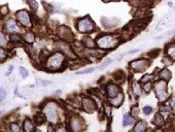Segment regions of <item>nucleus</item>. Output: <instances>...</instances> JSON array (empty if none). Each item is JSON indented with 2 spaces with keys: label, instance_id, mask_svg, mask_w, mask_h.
<instances>
[{
  "label": "nucleus",
  "instance_id": "nucleus-33",
  "mask_svg": "<svg viewBox=\"0 0 175 132\" xmlns=\"http://www.w3.org/2000/svg\"><path fill=\"white\" fill-rule=\"evenodd\" d=\"M110 63H112V60L111 59H108V60H106L105 62H103V64L101 66H100V69H102V68H104V67H106L107 65H109Z\"/></svg>",
  "mask_w": 175,
  "mask_h": 132
},
{
  "label": "nucleus",
  "instance_id": "nucleus-34",
  "mask_svg": "<svg viewBox=\"0 0 175 132\" xmlns=\"http://www.w3.org/2000/svg\"><path fill=\"white\" fill-rule=\"evenodd\" d=\"M11 38L12 41H21V37L17 34H12L11 36Z\"/></svg>",
  "mask_w": 175,
  "mask_h": 132
},
{
  "label": "nucleus",
  "instance_id": "nucleus-29",
  "mask_svg": "<svg viewBox=\"0 0 175 132\" xmlns=\"http://www.w3.org/2000/svg\"><path fill=\"white\" fill-rule=\"evenodd\" d=\"M143 112L145 115H150V114H151V112H153V107H150V106H148V105L144 106Z\"/></svg>",
  "mask_w": 175,
  "mask_h": 132
},
{
  "label": "nucleus",
  "instance_id": "nucleus-28",
  "mask_svg": "<svg viewBox=\"0 0 175 132\" xmlns=\"http://www.w3.org/2000/svg\"><path fill=\"white\" fill-rule=\"evenodd\" d=\"M94 70H95L94 68H88V69H85V70H82V71L76 72V75H85V73H90V72H93Z\"/></svg>",
  "mask_w": 175,
  "mask_h": 132
},
{
  "label": "nucleus",
  "instance_id": "nucleus-39",
  "mask_svg": "<svg viewBox=\"0 0 175 132\" xmlns=\"http://www.w3.org/2000/svg\"><path fill=\"white\" fill-rule=\"evenodd\" d=\"M12 69H14V66H11V67H9L8 70H7V72L5 73V75H11V72L12 71Z\"/></svg>",
  "mask_w": 175,
  "mask_h": 132
},
{
  "label": "nucleus",
  "instance_id": "nucleus-20",
  "mask_svg": "<svg viewBox=\"0 0 175 132\" xmlns=\"http://www.w3.org/2000/svg\"><path fill=\"white\" fill-rule=\"evenodd\" d=\"M132 87H133V91H134V93L136 95L139 96L141 94V87H140V85H139V83H137V82L134 83Z\"/></svg>",
  "mask_w": 175,
  "mask_h": 132
},
{
  "label": "nucleus",
  "instance_id": "nucleus-15",
  "mask_svg": "<svg viewBox=\"0 0 175 132\" xmlns=\"http://www.w3.org/2000/svg\"><path fill=\"white\" fill-rule=\"evenodd\" d=\"M145 128H146V123L143 122V121H140L139 123H137L135 125L133 131H134V132H143L145 130Z\"/></svg>",
  "mask_w": 175,
  "mask_h": 132
},
{
  "label": "nucleus",
  "instance_id": "nucleus-37",
  "mask_svg": "<svg viewBox=\"0 0 175 132\" xmlns=\"http://www.w3.org/2000/svg\"><path fill=\"white\" fill-rule=\"evenodd\" d=\"M104 109L106 111V114H107V116L109 117V116H110V109H111V108H110V106H109V105H107V104H105V107H104Z\"/></svg>",
  "mask_w": 175,
  "mask_h": 132
},
{
  "label": "nucleus",
  "instance_id": "nucleus-1",
  "mask_svg": "<svg viewBox=\"0 0 175 132\" xmlns=\"http://www.w3.org/2000/svg\"><path fill=\"white\" fill-rule=\"evenodd\" d=\"M64 60H65V57H64L62 53H55L48 57L47 62V68L50 70H59L62 67Z\"/></svg>",
  "mask_w": 175,
  "mask_h": 132
},
{
  "label": "nucleus",
  "instance_id": "nucleus-3",
  "mask_svg": "<svg viewBox=\"0 0 175 132\" xmlns=\"http://www.w3.org/2000/svg\"><path fill=\"white\" fill-rule=\"evenodd\" d=\"M43 112H44L45 119H47L50 123L54 125L58 123V121H59V116H58L57 106L54 102H48V103L45 105Z\"/></svg>",
  "mask_w": 175,
  "mask_h": 132
},
{
  "label": "nucleus",
  "instance_id": "nucleus-24",
  "mask_svg": "<svg viewBox=\"0 0 175 132\" xmlns=\"http://www.w3.org/2000/svg\"><path fill=\"white\" fill-rule=\"evenodd\" d=\"M44 120H45V117H43V116H41V115L35 116V121H36L37 124H43Z\"/></svg>",
  "mask_w": 175,
  "mask_h": 132
},
{
  "label": "nucleus",
  "instance_id": "nucleus-21",
  "mask_svg": "<svg viewBox=\"0 0 175 132\" xmlns=\"http://www.w3.org/2000/svg\"><path fill=\"white\" fill-rule=\"evenodd\" d=\"M28 3H29L30 7L33 9V11H37L38 7H39V5H38V2H36L35 0H29Z\"/></svg>",
  "mask_w": 175,
  "mask_h": 132
},
{
  "label": "nucleus",
  "instance_id": "nucleus-40",
  "mask_svg": "<svg viewBox=\"0 0 175 132\" xmlns=\"http://www.w3.org/2000/svg\"><path fill=\"white\" fill-rule=\"evenodd\" d=\"M138 49H135V50H133V51H129V52H127V53H126V54H133V53H136V52H138Z\"/></svg>",
  "mask_w": 175,
  "mask_h": 132
},
{
  "label": "nucleus",
  "instance_id": "nucleus-25",
  "mask_svg": "<svg viewBox=\"0 0 175 132\" xmlns=\"http://www.w3.org/2000/svg\"><path fill=\"white\" fill-rule=\"evenodd\" d=\"M6 97V92L4 89H0V102H2Z\"/></svg>",
  "mask_w": 175,
  "mask_h": 132
},
{
  "label": "nucleus",
  "instance_id": "nucleus-8",
  "mask_svg": "<svg viewBox=\"0 0 175 132\" xmlns=\"http://www.w3.org/2000/svg\"><path fill=\"white\" fill-rule=\"evenodd\" d=\"M83 107L88 112H93L96 109V104H95V102L92 100V99L85 98L83 100Z\"/></svg>",
  "mask_w": 175,
  "mask_h": 132
},
{
  "label": "nucleus",
  "instance_id": "nucleus-22",
  "mask_svg": "<svg viewBox=\"0 0 175 132\" xmlns=\"http://www.w3.org/2000/svg\"><path fill=\"white\" fill-rule=\"evenodd\" d=\"M155 80V76L154 75H144L143 78L141 79V82L142 83H147V82H151V80Z\"/></svg>",
  "mask_w": 175,
  "mask_h": 132
},
{
  "label": "nucleus",
  "instance_id": "nucleus-18",
  "mask_svg": "<svg viewBox=\"0 0 175 132\" xmlns=\"http://www.w3.org/2000/svg\"><path fill=\"white\" fill-rule=\"evenodd\" d=\"M34 39H35V36L32 32H27V33L24 35V40L27 43H32L34 41Z\"/></svg>",
  "mask_w": 175,
  "mask_h": 132
},
{
  "label": "nucleus",
  "instance_id": "nucleus-7",
  "mask_svg": "<svg viewBox=\"0 0 175 132\" xmlns=\"http://www.w3.org/2000/svg\"><path fill=\"white\" fill-rule=\"evenodd\" d=\"M130 66L133 69L137 70V71H142V70H144L145 68H147L148 62L146 60L139 59V60H135V61H133V62H131Z\"/></svg>",
  "mask_w": 175,
  "mask_h": 132
},
{
  "label": "nucleus",
  "instance_id": "nucleus-9",
  "mask_svg": "<svg viewBox=\"0 0 175 132\" xmlns=\"http://www.w3.org/2000/svg\"><path fill=\"white\" fill-rule=\"evenodd\" d=\"M106 92H107V95L109 96L110 98L111 97H114L119 93V87L114 85V84H109L107 86V88H106Z\"/></svg>",
  "mask_w": 175,
  "mask_h": 132
},
{
  "label": "nucleus",
  "instance_id": "nucleus-13",
  "mask_svg": "<svg viewBox=\"0 0 175 132\" xmlns=\"http://www.w3.org/2000/svg\"><path fill=\"white\" fill-rule=\"evenodd\" d=\"M134 124V119L131 116V114H125L124 117H123V126H129V125Z\"/></svg>",
  "mask_w": 175,
  "mask_h": 132
},
{
  "label": "nucleus",
  "instance_id": "nucleus-14",
  "mask_svg": "<svg viewBox=\"0 0 175 132\" xmlns=\"http://www.w3.org/2000/svg\"><path fill=\"white\" fill-rule=\"evenodd\" d=\"M153 123L155 125V126L162 127L164 125V119H163V117H162L160 114H157V115H155V117L154 118Z\"/></svg>",
  "mask_w": 175,
  "mask_h": 132
},
{
  "label": "nucleus",
  "instance_id": "nucleus-11",
  "mask_svg": "<svg viewBox=\"0 0 175 132\" xmlns=\"http://www.w3.org/2000/svg\"><path fill=\"white\" fill-rule=\"evenodd\" d=\"M6 29L9 31V32H19V27L17 23L14 21V20H8L6 22Z\"/></svg>",
  "mask_w": 175,
  "mask_h": 132
},
{
  "label": "nucleus",
  "instance_id": "nucleus-12",
  "mask_svg": "<svg viewBox=\"0 0 175 132\" xmlns=\"http://www.w3.org/2000/svg\"><path fill=\"white\" fill-rule=\"evenodd\" d=\"M35 129L34 128V124L33 122H32L30 119H26L24 121V125H23V130L26 131V132H30V131H33Z\"/></svg>",
  "mask_w": 175,
  "mask_h": 132
},
{
  "label": "nucleus",
  "instance_id": "nucleus-4",
  "mask_svg": "<svg viewBox=\"0 0 175 132\" xmlns=\"http://www.w3.org/2000/svg\"><path fill=\"white\" fill-rule=\"evenodd\" d=\"M155 92L158 99L160 101H165L168 98L167 93V83L165 80H160V82L155 84Z\"/></svg>",
  "mask_w": 175,
  "mask_h": 132
},
{
  "label": "nucleus",
  "instance_id": "nucleus-6",
  "mask_svg": "<svg viewBox=\"0 0 175 132\" xmlns=\"http://www.w3.org/2000/svg\"><path fill=\"white\" fill-rule=\"evenodd\" d=\"M18 21L20 22L22 25H24L25 27H30L31 26V20H30V16H29L28 11H19L16 14Z\"/></svg>",
  "mask_w": 175,
  "mask_h": 132
},
{
  "label": "nucleus",
  "instance_id": "nucleus-19",
  "mask_svg": "<svg viewBox=\"0 0 175 132\" xmlns=\"http://www.w3.org/2000/svg\"><path fill=\"white\" fill-rule=\"evenodd\" d=\"M160 76L162 79H164L165 80H169L170 79H171V72L169 71V70L168 69H163L161 71V75H160Z\"/></svg>",
  "mask_w": 175,
  "mask_h": 132
},
{
  "label": "nucleus",
  "instance_id": "nucleus-35",
  "mask_svg": "<svg viewBox=\"0 0 175 132\" xmlns=\"http://www.w3.org/2000/svg\"><path fill=\"white\" fill-rule=\"evenodd\" d=\"M37 82H39L40 85H43V86H47V85H50V82H48V80H38Z\"/></svg>",
  "mask_w": 175,
  "mask_h": 132
},
{
  "label": "nucleus",
  "instance_id": "nucleus-23",
  "mask_svg": "<svg viewBox=\"0 0 175 132\" xmlns=\"http://www.w3.org/2000/svg\"><path fill=\"white\" fill-rule=\"evenodd\" d=\"M6 43H7V41H6V37L4 36V34L0 31V47L6 46Z\"/></svg>",
  "mask_w": 175,
  "mask_h": 132
},
{
  "label": "nucleus",
  "instance_id": "nucleus-16",
  "mask_svg": "<svg viewBox=\"0 0 175 132\" xmlns=\"http://www.w3.org/2000/svg\"><path fill=\"white\" fill-rule=\"evenodd\" d=\"M71 129L73 131H79L80 129V123H79V119L74 118L71 120V124H70Z\"/></svg>",
  "mask_w": 175,
  "mask_h": 132
},
{
  "label": "nucleus",
  "instance_id": "nucleus-36",
  "mask_svg": "<svg viewBox=\"0 0 175 132\" xmlns=\"http://www.w3.org/2000/svg\"><path fill=\"white\" fill-rule=\"evenodd\" d=\"M8 12V9H7V6H3L1 8V14L2 15H6Z\"/></svg>",
  "mask_w": 175,
  "mask_h": 132
},
{
  "label": "nucleus",
  "instance_id": "nucleus-17",
  "mask_svg": "<svg viewBox=\"0 0 175 132\" xmlns=\"http://www.w3.org/2000/svg\"><path fill=\"white\" fill-rule=\"evenodd\" d=\"M167 54L175 61V43H171L167 48Z\"/></svg>",
  "mask_w": 175,
  "mask_h": 132
},
{
  "label": "nucleus",
  "instance_id": "nucleus-27",
  "mask_svg": "<svg viewBox=\"0 0 175 132\" xmlns=\"http://www.w3.org/2000/svg\"><path fill=\"white\" fill-rule=\"evenodd\" d=\"M151 83L150 82H147V83H145V85H144V87H143V90L145 92H150V89H151Z\"/></svg>",
  "mask_w": 175,
  "mask_h": 132
},
{
  "label": "nucleus",
  "instance_id": "nucleus-38",
  "mask_svg": "<svg viewBox=\"0 0 175 132\" xmlns=\"http://www.w3.org/2000/svg\"><path fill=\"white\" fill-rule=\"evenodd\" d=\"M170 106L175 109V98H172V99L170 100Z\"/></svg>",
  "mask_w": 175,
  "mask_h": 132
},
{
  "label": "nucleus",
  "instance_id": "nucleus-31",
  "mask_svg": "<svg viewBox=\"0 0 175 132\" xmlns=\"http://www.w3.org/2000/svg\"><path fill=\"white\" fill-rule=\"evenodd\" d=\"M138 112H139L138 108L136 107V106H134V107L132 108V111H131V116H132V117H137Z\"/></svg>",
  "mask_w": 175,
  "mask_h": 132
},
{
  "label": "nucleus",
  "instance_id": "nucleus-30",
  "mask_svg": "<svg viewBox=\"0 0 175 132\" xmlns=\"http://www.w3.org/2000/svg\"><path fill=\"white\" fill-rule=\"evenodd\" d=\"M5 58H6V52L3 49H1V48H0V61L4 60Z\"/></svg>",
  "mask_w": 175,
  "mask_h": 132
},
{
  "label": "nucleus",
  "instance_id": "nucleus-2",
  "mask_svg": "<svg viewBox=\"0 0 175 132\" xmlns=\"http://www.w3.org/2000/svg\"><path fill=\"white\" fill-rule=\"evenodd\" d=\"M96 43L100 49L109 50V49H114L119 44V40L115 37L111 36V35H103V36L99 37L96 40Z\"/></svg>",
  "mask_w": 175,
  "mask_h": 132
},
{
  "label": "nucleus",
  "instance_id": "nucleus-10",
  "mask_svg": "<svg viewBox=\"0 0 175 132\" xmlns=\"http://www.w3.org/2000/svg\"><path fill=\"white\" fill-rule=\"evenodd\" d=\"M123 101H124V94L123 93H119L114 97H111V99L109 100V103L112 106H115L116 107V106L121 105L123 103Z\"/></svg>",
  "mask_w": 175,
  "mask_h": 132
},
{
  "label": "nucleus",
  "instance_id": "nucleus-32",
  "mask_svg": "<svg viewBox=\"0 0 175 132\" xmlns=\"http://www.w3.org/2000/svg\"><path fill=\"white\" fill-rule=\"evenodd\" d=\"M11 129L12 131L19 132V131H20V127L18 126V124H16V123H12V124H11Z\"/></svg>",
  "mask_w": 175,
  "mask_h": 132
},
{
  "label": "nucleus",
  "instance_id": "nucleus-5",
  "mask_svg": "<svg viewBox=\"0 0 175 132\" xmlns=\"http://www.w3.org/2000/svg\"><path fill=\"white\" fill-rule=\"evenodd\" d=\"M77 29L82 33H87V32H91L95 29V25L94 22L91 20V18L86 17L83 19H80L77 24Z\"/></svg>",
  "mask_w": 175,
  "mask_h": 132
},
{
  "label": "nucleus",
  "instance_id": "nucleus-26",
  "mask_svg": "<svg viewBox=\"0 0 175 132\" xmlns=\"http://www.w3.org/2000/svg\"><path fill=\"white\" fill-rule=\"evenodd\" d=\"M20 72H21V75H22V76H23V78H24V79L27 78L28 75H29L28 71L24 68V67H20Z\"/></svg>",
  "mask_w": 175,
  "mask_h": 132
}]
</instances>
